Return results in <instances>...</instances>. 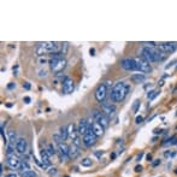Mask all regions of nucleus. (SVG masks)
<instances>
[{
  "label": "nucleus",
  "instance_id": "cd10ccee",
  "mask_svg": "<svg viewBox=\"0 0 177 177\" xmlns=\"http://www.w3.org/2000/svg\"><path fill=\"white\" fill-rule=\"evenodd\" d=\"M53 140H54V142L57 143V145H60L61 143V137H60V135H53Z\"/></svg>",
  "mask_w": 177,
  "mask_h": 177
},
{
  "label": "nucleus",
  "instance_id": "412c9836",
  "mask_svg": "<svg viewBox=\"0 0 177 177\" xmlns=\"http://www.w3.org/2000/svg\"><path fill=\"white\" fill-rule=\"evenodd\" d=\"M78 153H80L78 147L75 146V145H72V146L70 147V153H69V157H70V158H76L78 155Z\"/></svg>",
  "mask_w": 177,
  "mask_h": 177
},
{
  "label": "nucleus",
  "instance_id": "473e14b6",
  "mask_svg": "<svg viewBox=\"0 0 177 177\" xmlns=\"http://www.w3.org/2000/svg\"><path fill=\"white\" fill-rule=\"evenodd\" d=\"M175 63H177V60H174V61H171V63H170V64L169 65H166V69H169V68H171L174 64H175Z\"/></svg>",
  "mask_w": 177,
  "mask_h": 177
},
{
  "label": "nucleus",
  "instance_id": "9d476101",
  "mask_svg": "<svg viewBox=\"0 0 177 177\" xmlns=\"http://www.w3.org/2000/svg\"><path fill=\"white\" fill-rule=\"evenodd\" d=\"M93 118H94V121L98 122L99 124H101L104 128H107V126H109V117H107L106 115H104L103 112L94 111L93 112Z\"/></svg>",
  "mask_w": 177,
  "mask_h": 177
},
{
  "label": "nucleus",
  "instance_id": "6e6552de",
  "mask_svg": "<svg viewBox=\"0 0 177 177\" xmlns=\"http://www.w3.org/2000/svg\"><path fill=\"white\" fill-rule=\"evenodd\" d=\"M135 60H136V65H137V71L145 72V74L152 71V66L147 60H145L143 58H135Z\"/></svg>",
  "mask_w": 177,
  "mask_h": 177
},
{
  "label": "nucleus",
  "instance_id": "aec40b11",
  "mask_svg": "<svg viewBox=\"0 0 177 177\" xmlns=\"http://www.w3.org/2000/svg\"><path fill=\"white\" fill-rule=\"evenodd\" d=\"M17 140H18V138L16 137V132L14 130H10L9 131V142H10V145H14V146L16 147Z\"/></svg>",
  "mask_w": 177,
  "mask_h": 177
},
{
  "label": "nucleus",
  "instance_id": "4be33fe9",
  "mask_svg": "<svg viewBox=\"0 0 177 177\" xmlns=\"http://www.w3.org/2000/svg\"><path fill=\"white\" fill-rule=\"evenodd\" d=\"M60 137L63 141H65L66 138H69V135H68V126H61L60 128Z\"/></svg>",
  "mask_w": 177,
  "mask_h": 177
},
{
  "label": "nucleus",
  "instance_id": "f8f14e48",
  "mask_svg": "<svg viewBox=\"0 0 177 177\" xmlns=\"http://www.w3.org/2000/svg\"><path fill=\"white\" fill-rule=\"evenodd\" d=\"M101 110H103L104 115H106L107 117H113L116 113V106L111 105V104H107V103H103V105H101Z\"/></svg>",
  "mask_w": 177,
  "mask_h": 177
},
{
  "label": "nucleus",
  "instance_id": "f704fd0d",
  "mask_svg": "<svg viewBox=\"0 0 177 177\" xmlns=\"http://www.w3.org/2000/svg\"><path fill=\"white\" fill-rule=\"evenodd\" d=\"M5 177H17V175L16 174H7Z\"/></svg>",
  "mask_w": 177,
  "mask_h": 177
},
{
  "label": "nucleus",
  "instance_id": "b1692460",
  "mask_svg": "<svg viewBox=\"0 0 177 177\" xmlns=\"http://www.w3.org/2000/svg\"><path fill=\"white\" fill-rule=\"evenodd\" d=\"M20 170H21L22 172L30 171V165H29L27 161H22V163H21V166H20Z\"/></svg>",
  "mask_w": 177,
  "mask_h": 177
},
{
  "label": "nucleus",
  "instance_id": "ddd939ff",
  "mask_svg": "<svg viewBox=\"0 0 177 177\" xmlns=\"http://www.w3.org/2000/svg\"><path fill=\"white\" fill-rule=\"evenodd\" d=\"M58 153L60 155V159L65 160V159H68V158H70V157H69V153H70V147H69L66 143L61 142L60 145H58Z\"/></svg>",
  "mask_w": 177,
  "mask_h": 177
},
{
  "label": "nucleus",
  "instance_id": "bb28decb",
  "mask_svg": "<svg viewBox=\"0 0 177 177\" xmlns=\"http://www.w3.org/2000/svg\"><path fill=\"white\" fill-rule=\"evenodd\" d=\"M47 152H48V154L49 155H53V154H55V148H54V146L52 143H49L48 145V147H47Z\"/></svg>",
  "mask_w": 177,
  "mask_h": 177
},
{
  "label": "nucleus",
  "instance_id": "0eeeda50",
  "mask_svg": "<svg viewBox=\"0 0 177 177\" xmlns=\"http://www.w3.org/2000/svg\"><path fill=\"white\" fill-rule=\"evenodd\" d=\"M121 66L126 71H137V65L135 58H125L121 61Z\"/></svg>",
  "mask_w": 177,
  "mask_h": 177
},
{
  "label": "nucleus",
  "instance_id": "c756f323",
  "mask_svg": "<svg viewBox=\"0 0 177 177\" xmlns=\"http://www.w3.org/2000/svg\"><path fill=\"white\" fill-rule=\"evenodd\" d=\"M138 106H140V101H138V100H136L135 103H134V107H132V110H134V112H137Z\"/></svg>",
  "mask_w": 177,
  "mask_h": 177
},
{
  "label": "nucleus",
  "instance_id": "c9c22d12",
  "mask_svg": "<svg viewBox=\"0 0 177 177\" xmlns=\"http://www.w3.org/2000/svg\"><path fill=\"white\" fill-rule=\"evenodd\" d=\"M15 87H16V84H15V83H11V84H9V86H7L9 89H12V88H15Z\"/></svg>",
  "mask_w": 177,
  "mask_h": 177
},
{
  "label": "nucleus",
  "instance_id": "39448f33",
  "mask_svg": "<svg viewBox=\"0 0 177 177\" xmlns=\"http://www.w3.org/2000/svg\"><path fill=\"white\" fill-rule=\"evenodd\" d=\"M49 66L53 74H59L65 69L66 66V60L64 58H59V59H51L49 60Z\"/></svg>",
  "mask_w": 177,
  "mask_h": 177
},
{
  "label": "nucleus",
  "instance_id": "2f4dec72",
  "mask_svg": "<svg viewBox=\"0 0 177 177\" xmlns=\"http://www.w3.org/2000/svg\"><path fill=\"white\" fill-rule=\"evenodd\" d=\"M23 87L25 88V89H30V84L28 83V82H25V83L23 84Z\"/></svg>",
  "mask_w": 177,
  "mask_h": 177
},
{
  "label": "nucleus",
  "instance_id": "5701e85b",
  "mask_svg": "<svg viewBox=\"0 0 177 177\" xmlns=\"http://www.w3.org/2000/svg\"><path fill=\"white\" fill-rule=\"evenodd\" d=\"M81 165L82 166H92L93 165V160L91 159V158H84V159L81 160Z\"/></svg>",
  "mask_w": 177,
  "mask_h": 177
},
{
  "label": "nucleus",
  "instance_id": "1a4fd4ad",
  "mask_svg": "<svg viewBox=\"0 0 177 177\" xmlns=\"http://www.w3.org/2000/svg\"><path fill=\"white\" fill-rule=\"evenodd\" d=\"M157 48L168 55V54H171V53L175 52L176 48H177V45L175 42H164V43H160Z\"/></svg>",
  "mask_w": 177,
  "mask_h": 177
},
{
  "label": "nucleus",
  "instance_id": "7c9ffc66",
  "mask_svg": "<svg viewBox=\"0 0 177 177\" xmlns=\"http://www.w3.org/2000/svg\"><path fill=\"white\" fill-rule=\"evenodd\" d=\"M142 121H143V117H136V124H140V123H142Z\"/></svg>",
  "mask_w": 177,
  "mask_h": 177
},
{
  "label": "nucleus",
  "instance_id": "c85d7f7f",
  "mask_svg": "<svg viewBox=\"0 0 177 177\" xmlns=\"http://www.w3.org/2000/svg\"><path fill=\"white\" fill-rule=\"evenodd\" d=\"M37 72H39V77H46L47 76V71L43 69V70H37Z\"/></svg>",
  "mask_w": 177,
  "mask_h": 177
},
{
  "label": "nucleus",
  "instance_id": "2eb2a0df",
  "mask_svg": "<svg viewBox=\"0 0 177 177\" xmlns=\"http://www.w3.org/2000/svg\"><path fill=\"white\" fill-rule=\"evenodd\" d=\"M88 129H89V123H88L86 119H81L80 123H78V126H77V131H78V135L81 136H84L87 134Z\"/></svg>",
  "mask_w": 177,
  "mask_h": 177
},
{
  "label": "nucleus",
  "instance_id": "6ab92c4d",
  "mask_svg": "<svg viewBox=\"0 0 177 177\" xmlns=\"http://www.w3.org/2000/svg\"><path fill=\"white\" fill-rule=\"evenodd\" d=\"M130 80L134 82V83H142V82L146 80V76H145L143 74H134L130 77Z\"/></svg>",
  "mask_w": 177,
  "mask_h": 177
},
{
  "label": "nucleus",
  "instance_id": "f3484780",
  "mask_svg": "<svg viewBox=\"0 0 177 177\" xmlns=\"http://www.w3.org/2000/svg\"><path fill=\"white\" fill-rule=\"evenodd\" d=\"M92 130H93V132L97 135V137H99V136H103L104 135V132H105V128L101 124H99L98 122H94L93 124H92Z\"/></svg>",
  "mask_w": 177,
  "mask_h": 177
},
{
  "label": "nucleus",
  "instance_id": "423d86ee",
  "mask_svg": "<svg viewBox=\"0 0 177 177\" xmlns=\"http://www.w3.org/2000/svg\"><path fill=\"white\" fill-rule=\"evenodd\" d=\"M93 123H94L93 119L91 118L89 119V129H88L87 134L83 136V143L87 147H91V146H93V145H95V142H97V135L94 134L93 130H92V124Z\"/></svg>",
  "mask_w": 177,
  "mask_h": 177
},
{
  "label": "nucleus",
  "instance_id": "f03ea898",
  "mask_svg": "<svg viewBox=\"0 0 177 177\" xmlns=\"http://www.w3.org/2000/svg\"><path fill=\"white\" fill-rule=\"evenodd\" d=\"M130 91V86L125 82H118L113 86L111 91V100L115 103H121L125 99V97L128 95V93Z\"/></svg>",
  "mask_w": 177,
  "mask_h": 177
},
{
  "label": "nucleus",
  "instance_id": "a211bd4d",
  "mask_svg": "<svg viewBox=\"0 0 177 177\" xmlns=\"http://www.w3.org/2000/svg\"><path fill=\"white\" fill-rule=\"evenodd\" d=\"M68 135H69V138H71L72 141H75L76 138L78 137V131L76 130L75 125L72 123H70L68 125Z\"/></svg>",
  "mask_w": 177,
  "mask_h": 177
},
{
  "label": "nucleus",
  "instance_id": "20e7f679",
  "mask_svg": "<svg viewBox=\"0 0 177 177\" xmlns=\"http://www.w3.org/2000/svg\"><path fill=\"white\" fill-rule=\"evenodd\" d=\"M110 81L105 82V83H101L95 91V99L97 101H99V103H104V100L107 95V91H109V87H110Z\"/></svg>",
  "mask_w": 177,
  "mask_h": 177
},
{
  "label": "nucleus",
  "instance_id": "9b49d317",
  "mask_svg": "<svg viewBox=\"0 0 177 177\" xmlns=\"http://www.w3.org/2000/svg\"><path fill=\"white\" fill-rule=\"evenodd\" d=\"M28 149V142L25 137H18V140L16 142V151L20 154H25Z\"/></svg>",
  "mask_w": 177,
  "mask_h": 177
},
{
  "label": "nucleus",
  "instance_id": "4c0bfd02",
  "mask_svg": "<svg viewBox=\"0 0 177 177\" xmlns=\"http://www.w3.org/2000/svg\"><path fill=\"white\" fill-rule=\"evenodd\" d=\"M141 169H142V168H141V166H137V168H136V169H135V170H136V171H141Z\"/></svg>",
  "mask_w": 177,
  "mask_h": 177
},
{
  "label": "nucleus",
  "instance_id": "a878e982",
  "mask_svg": "<svg viewBox=\"0 0 177 177\" xmlns=\"http://www.w3.org/2000/svg\"><path fill=\"white\" fill-rule=\"evenodd\" d=\"M158 94H159V91H151V92H148V94H147V98H148L149 100H153L155 97H158Z\"/></svg>",
  "mask_w": 177,
  "mask_h": 177
},
{
  "label": "nucleus",
  "instance_id": "f257e3e1",
  "mask_svg": "<svg viewBox=\"0 0 177 177\" xmlns=\"http://www.w3.org/2000/svg\"><path fill=\"white\" fill-rule=\"evenodd\" d=\"M141 58L147 60L148 63L163 61L166 58V54L163 53L157 47H143L141 51Z\"/></svg>",
  "mask_w": 177,
  "mask_h": 177
},
{
  "label": "nucleus",
  "instance_id": "e433bc0d",
  "mask_svg": "<svg viewBox=\"0 0 177 177\" xmlns=\"http://www.w3.org/2000/svg\"><path fill=\"white\" fill-rule=\"evenodd\" d=\"M40 63H41V64H46V63H47V59H45V58L42 59V58H41V59H40Z\"/></svg>",
  "mask_w": 177,
  "mask_h": 177
},
{
  "label": "nucleus",
  "instance_id": "dca6fc26",
  "mask_svg": "<svg viewBox=\"0 0 177 177\" xmlns=\"http://www.w3.org/2000/svg\"><path fill=\"white\" fill-rule=\"evenodd\" d=\"M21 160L18 159L17 157L15 155H11V157H7V165L12 169V170H17V169H20L21 166Z\"/></svg>",
  "mask_w": 177,
  "mask_h": 177
},
{
  "label": "nucleus",
  "instance_id": "4468645a",
  "mask_svg": "<svg viewBox=\"0 0 177 177\" xmlns=\"http://www.w3.org/2000/svg\"><path fill=\"white\" fill-rule=\"evenodd\" d=\"M75 89V83L74 81L71 78L66 77L64 80V82H63V92H64L65 94H71Z\"/></svg>",
  "mask_w": 177,
  "mask_h": 177
},
{
  "label": "nucleus",
  "instance_id": "72a5a7b5",
  "mask_svg": "<svg viewBox=\"0 0 177 177\" xmlns=\"http://www.w3.org/2000/svg\"><path fill=\"white\" fill-rule=\"evenodd\" d=\"M23 100L25 101V104H29V103H30V98H29V97H25Z\"/></svg>",
  "mask_w": 177,
  "mask_h": 177
},
{
  "label": "nucleus",
  "instance_id": "58836bf2",
  "mask_svg": "<svg viewBox=\"0 0 177 177\" xmlns=\"http://www.w3.org/2000/svg\"><path fill=\"white\" fill-rule=\"evenodd\" d=\"M142 155H143V153H141L140 155H138V157H137V160H140V159H141V158H142Z\"/></svg>",
  "mask_w": 177,
  "mask_h": 177
},
{
  "label": "nucleus",
  "instance_id": "393cba45",
  "mask_svg": "<svg viewBox=\"0 0 177 177\" xmlns=\"http://www.w3.org/2000/svg\"><path fill=\"white\" fill-rule=\"evenodd\" d=\"M36 172L30 170V171H25V172H21V177H36Z\"/></svg>",
  "mask_w": 177,
  "mask_h": 177
},
{
  "label": "nucleus",
  "instance_id": "7ed1b4c3",
  "mask_svg": "<svg viewBox=\"0 0 177 177\" xmlns=\"http://www.w3.org/2000/svg\"><path fill=\"white\" fill-rule=\"evenodd\" d=\"M59 49V45L57 42H52V41H46V42H40L39 46L36 48V52L39 55L46 54V53H54L58 52Z\"/></svg>",
  "mask_w": 177,
  "mask_h": 177
}]
</instances>
